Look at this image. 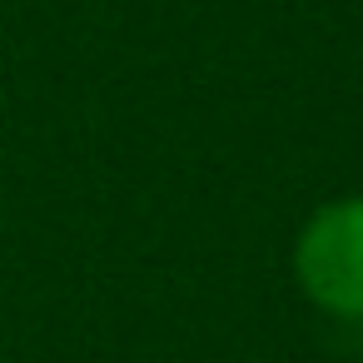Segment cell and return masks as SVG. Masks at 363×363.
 Segmentation results:
<instances>
[{
  "label": "cell",
  "instance_id": "6da1fadb",
  "mask_svg": "<svg viewBox=\"0 0 363 363\" xmlns=\"http://www.w3.org/2000/svg\"><path fill=\"white\" fill-rule=\"evenodd\" d=\"M294 264L313 303L333 313H363V199L318 209L298 234Z\"/></svg>",
  "mask_w": 363,
  "mask_h": 363
}]
</instances>
